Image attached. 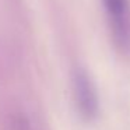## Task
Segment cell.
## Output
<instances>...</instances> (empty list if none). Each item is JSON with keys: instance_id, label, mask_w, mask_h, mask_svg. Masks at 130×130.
Returning a JSON list of instances; mask_svg holds the SVG:
<instances>
[{"instance_id": "6da1fadb", "label": "cell", "mask_w": 130, "mask_h": 130, "mask_svg": "<svg viewBox=\"0 0 130 130\" xmlns=\"http://www.w3.org/2000/svg\"><path fill=\"white\" fill-rule=\"evenodd\" d=\"M112 42L124 56H130V0H101Z\"/></svg>"}, {"instance_id": "7a4b0ae2", "label": "cell", "mask_w": 130, "mask_h": 130, "mask_svg": "<svg viewBox=\"0 0 130 130\" xmlns=\"http://www.w3.org/2000/svg\"><path fill=\"white\" fill-rule=\"evenodd\" d=\"M74 101L78 113L85 120H92L99 113V96L91 76L84 69H77L73 74Z\"/></svg>"}]
</instances>
